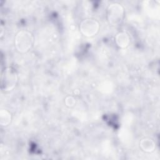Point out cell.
<instances>
[{"instance_id": "obj_1", "label": "cell", "mask_w": 160, "mask_h": 160, "mask_svg": "<svg viewBox=\"0 0 160 160\" xmlns=\"http://www.w3.org/2000/svg\"><path fill=\"white\" fill-rule=\"evenodd\" d=\"M32 43L31 36L27 32H21L16 39V44L21 51L28 50Z\"/></svg>"}, {"instance_id": "obj_2", "label": "cell", "mask_w": 160, "mask_h": 160, "mask_svg": "<svg viewBox=\"0 0 160 160\" xmlns=\"http://www.w3.org/2000/svg\"><path fill=\"white\" fill-rule=\"evenodd\" d=\"M81 29L86 35L92 36L98 30V24L94 21H86L82 24Z\"/></svg>"}, {"instance_id": "obj_3", "label": "cell", "mask_w": 160, "mask_h": 160, "mask_svg": "<svg viewBox=\"0 0 160 160\" xmlns=\"http://www.w3.org/2000/svg\"><path fill=\"white\" fill-rule=\"evenodd\" d=\"M109 8V20L111 22H115V23L118 21H121L123 12L121 7L119 6H112Z\"/></svg>"}, {"instance_id": "obj_4", "label": "cell", "mask_w": 160, "mask_h": 160, "mask_svg": "<svg viewBox=\"0 0 160 160\" xmlns=\"http://www.w3.org/2000/svg\"><path fill=\"white\" fill-rule=\"evenodd\" d=\"M142 149L146 152H151L154 149V143L151 139H144L141 143Z\"/></svg>"}, {"instance_id": "obj_5", "label": "cell", "mask_w": 160, "mask_h": 160, "mask_svg": "<svg viewBox=\"0 0 160 160\" xmlns=\"http://www.w3.org/2000/svg\"><path fill=\"white\" fill-rule=\"evenodd\" d=\"M116 41L118 43V45L121 47H124L128 44V37L124 33H121L118 34L116 38Z\"/></svg>"}]
</instances>
